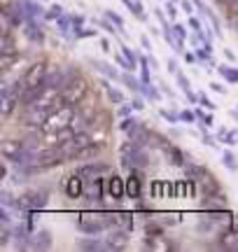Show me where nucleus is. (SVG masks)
I'll return each instance as SVG.
<instances>
[{"mask_svg":"<svg viewBox=\"0 0 238 252\" xmlns=\"http://www.w3.org/2000/svg\"><path fill=\"white\" fill-rule=\"evenodd\" d=\"M89 91H91L89 82L80 75V77H75V80L68 82L63 89H61V94H63L65 103H70V105H80V103H84V100L89 98Z\"/></svg>","mask_w":238,"mask_h":252,"instance_id":"1","label":"nucleus"},{"mask_svg":"<svg viewBox=\"0 0 238 252\" xmlns=\"http://www.w3.org/2000/svg\"><path fill=\"white\" fill-rule=\"evenodd\" d=\"M63 161H68V157H65L61 145H47L45 150L37 152V166H40V171H52L56 166H61Z\"/></svg>","mask_w":238,"mask_h":252,"instance_id":"2","label":"nucleus"},{"mask_svg":"<svg viewBox=\"0 0 238 252\" xmlns=\"http://www.w3.org/2000/svg\"><path fill=\"white\" fill-rule=\"evenodd\" d=\"M75 112H77V105H63L61 110H54L49 117H47V122L42 124V133H49V131H56V128H63V126H70V122H73Z\"/></svg>","mask_w":238,"mask_h":252,"instance_id":"3","label":"nucleus"},{"mask_svg":"<svg viewBox=\"0 0 238 252\" xmlns=\"http://www.w3.org/2000/svg\"><path fill=\"white\" fill-rule=\"evenodd\" d=\"M47 203V191H33V189H26L24 194L17 196V206L19 210L24 213H33V210H40V208Z\"/></svg>","mask_w":238,"mask_h":252,"instance_id":"4","label":"nucleus"},{"mask_svg":"<svg viewBox=\"0 0 238 252\" xmlns=\"http://www.w3.org/2000/svg\"><path fill=\"white\" fill-rule=\"evenodd\" d=\"M47 72H49V65L45 61H37V63H30L24 72V80H26L28 87H40L47 82Z\"/></svg>","mask_w":238,"mask_h":252,"instance_id":"5","label":"nucleus"},{"mask_svg":"<svg viewBox=\"0 0 238 252\" xmlns=\"http://www.w3.org/2000/svg\"><path fill=\"white\" fill-rule=\"evenodd\" d=\"M77 229L87 236H96V234H101L103 229H108V226H105V222L101 220V215L82 213V215H80V222H77Z\"/></svg>","mask_w":238,"mask_h":252,"instance_id":"6","label":"nucleus"},{"mask_svg":"<svg viewBox=\"0 0 238 252\" xmlns=\"http://www.w3.org/2000/svg\"><path fill=\"white\" fill-rule=\"evenodd\" d=\"M61 189H63V194L68 198H80V196H84L87 185H84V178L80 175V173H73V175H68V178L63 180Z\"/></svg>","mask_w":238,"mask_h":252,"instance_id":"7","label":"nucleus"},{"mask_svg":"<svg viewBox=\"0 0 238 252\" xmlns=\"http://www.w3.org/2000/svg\"><path fill=\"white\" fill-rule=\"evenodd\" d=\"M196 182H199V187H201L203 196H208V194H220L222 187H220V180L212 175L206 166H201V173H199V178H196Z\"/></svg>","mask_w":238,"mask_h":252,"instance_id":"8","label":"nucleus"},{"mask_svg":"<svg viewBox=\"0 0 238 252\" xmlns=\"http://www.w3.org/2000/svg\"><path fill=\"white\" fill-rule=\"evenodd\" d=\"M24 150H26V143L21 140V138H5L2 140V145H0V152H2V157L7 159V161H17L19 157L24 154Z\"/></svg>","mask_w":238,"mask_h":252,"instance_id":"9","label":"nucleus"},{"mask_svg":"<svg viewBox=\"0 0 238 252\" xmlns=\"http://www.w3.org/2000/svg\"><path fill=\"white\" fill-rule=\"evenodd\" d=\"M227 203H229L227 194H222L220 191V194H208V196H203L201 208L206 210V213H215V210H224Z\"/></svg>","mask_w":238,"mask_h":252,"instance_id":"10","label":"nucleus"},{"mask_svg":"<svg viewBox=\"0 0 238 252\" xmlns=\"http://www.w3.org/2000/svg\"><path fill=\"white\" fill-rule=\"evenodd\" d=\"M73 135H75L73 126H63V128H56V131L45 133V140L47 145H65L68 140H73Z\"/></svg>","mask_w":238,"mask_h":252,"instance_id":"11","label":"nucleus"},{"mask_svg":"<svg viewBox=\"0 0 238 252\" xmlns=\"http://www.w3.org/2000/svg\"><path fill=\"white\" fill-rule=\"evenodd\" d=\"M110 168V163H105V161H91V163H87V166H80L77 168V173L82 175L84 180H93V178H98L101 173H105Z\"/></svg>","mask_w":238,"mask_h":252,"instance_id":"12","label":"nucleus"},{"mask_svg":"<svg viewBox=\"0 0 238 252\" xmlns=\"http://www.w3.org/2000/svg\"><path fill=\"white\" fill-rule=\"evenodd\" d=\"M220 248L224 250H236L238 252V226H229L224 234H220Z\"/></svg>","mask_w":238,"mask_h":252,"instance_id":"13","label":"nucleus"},{"mask_svg":"<svg viewBox=\"0 0 238 252\" xmlns=\"http://www.w3.org/2000/svg\"><path fill=\"white\" fill-rule=\"evenodd\" d=\"M108 194H110L115 201H121L124 194H126V180H121L119 175H112L108 180Z\"/></svg>","mask_w":238,"mask_h":252,"instance_id":"14","label":"nucleus"},{"mask_svg":"<svg viewBox=\"0 0 238 252\" xmlns=\"http://www.w3.org/2000/svg\"><path fill=\"white\" fill-rule=\"evenodd\" d=\"M128 243V231H112L108 236V243H105V250H124Z\"/></svg>","mask_w":238,"mask_h":252,"instance_id":"15","label":"nucleus"},{"mask_svg":"<svg viewBox=\"0 0 238 252\" xmlns=\"http://www.w3.org/2000/svg\"><path fill=\"white\" fill-rule=\"evenodd\" d=\"M164 152H166V157H168L171 166H175V168H184L187 159H184V152L180 150V147H175V145H168Z\"/></svg>","mask_w":238,"mask_h":252,"instance_id":"16","label":"nucleus"},{"mask_svg":"<svg viewBox=\"0 0 238 252\" xmlns=\"http://www.w3.org/2000/svg\"><path fill=\"white\" fill-rule=\"evenodd\" d=\"M140 194H143V185H140V180H138V173H136V168H133V171H131V175L126 178V196L140 198Z\"/></svg>","mask_w":238,"mask_h":252,"instance_id":"17","label":"nucleus"},{"mask_svg":"<svg viewBox=\"0 0 238 252\" xmlns=\"http://www.w3.org/2000/svg\"><path fill=\"white\" fill-rule=\"evenodd\" d=\"M30 241H33L30 248H37V250H49V248H52V234L45 231V229H42V231H37Z\"/></svg>","mask_w":238,"mask_h":252,"instance_id":"18","label":"nucleus"},{"mask_svg":"<svg viewBox=\"0 0 238 252\" xmlns=\"http://www.w3.org/2000/svg\"><path fill=\"white\" fill-rule=\"evenodd\" d=\"M91 65L96 68V70H101L105 77H112V80H121V72H117L112 65H108L105 61H91Z\"/></svg>","mask_w":238,"mask_h":252,"instance_id":"19","label":"nucleus"},{"mask_svg":"<svg viewBox=\"0 0 238 252\" xmlns=\"http://www.w3.org/2000/svg\"><path fill=\"white\" fill-rule=\"evenodd\" d=\"M80 250H87V252H91V250H105V243H101L98 238H84V241H80Z\"/></svg>","mask_w":238,"mask_h":252,"instance_id":"20","label":"nucleus"},{"mask_svg":"<svg viewBox=\"0 0 238 252\" xmlns=\"http://www.w3.org/2000/svg\"><path fill=\"white\" fill-rule=\"evenodd\" d=\"M217 72H220L227 82L238 84V68H231V65H220V68H217Z\"/></svg>","mask_w":238,"mask_h":252,"instance_id":"21","label":"nucleus"},{"mask_svg":"<svg viewBox=\"0 0 238 252\" xmlns=\"http://www.w3.org/2000/svg\"><path fill=\"white\" fill-rule=\"evenodd\" d=\"M161 222H147L145 224V234L147 236H154V238H159V241H161V238H164V229H161Z\"/></svg>","mask_w":238,"mask_h":252,"instance_id":"22","label":"nucleus"},{"mask_svg":"<svg viewBox=\"0 0 238 252\" xmlns=\"http://www.w3.org/2000/svg\"><path fill=\"white\" fill-rule=\"evenodd\" d=\"M119 224L126 226V231H133V213L131 210H119Z\"/></svg>","mask_w":238,"mask_h":252,"instance_id":"23","label":"nucleus"},{"mask_svg":"<svg viewBox=\"0 0 238 252\" xmlns=\"http://www.w3.org/2000/svg\"><path fill=\"white\" fill-rule=\"evenodd\" d=\"M121 82L126 84V87H131L133 91H143V82H138L133 75H128V72H121Z\"/></svg>","mask_w":238,"mask_h":252,"instance_id":"24","label":"nucleus"},{"mask_svg":"<svg viewBox=\"0 0 238 252\" xmlns=\"http://www.w3.org/2000/svg\"><path fill=\"white\" fill-rule=\"evenodd\" d=\"M140 94H143V96H147L149 100H154V103L161 98V94H159V91H156L154 87L149 84V82H143V91H140Z\"/></svg>","mask_w":238,"mask_h":252,"instance_id":"25","label":"nucleus"},{"mask_svg":"<svg viewBox=\"0 0 238 252\" xmlns=\"http://www.w3.org/2000/svg\"><path fill=\"white\" fill-rule=\"evenodd\" d=\"M26 33H28V40H33V42H42V40H45V33H42L40 28H35V24H33V21L28 24Z\"/></svg>","mask_w":238,"mask_h":252,"instance_id":"26","label":"nucleus"},{"mask_svg":"<svg viewBox=\"0 0 238 252\" xmlns=\"http://www.w3.org/2000/svg\"><path fill=\"white\" fill-rule=\"evenodd\" d=\"M105 87V91H108V98H110V103H124V94L119 89H115V87H110V84H103Z\"/></svg>","mask_w":238,"mask_h":252,"instance_id":"27","label":"nucleus"},{"mask_svg":"<svg viewBox=\"0 0 238 252\" xmlns=\"http://www.w3.org/2000/svg\"><path fill=\"white\" fill-rule=\"evenodd\" d=\"M180 220H182V215H180V213H166V215H161L159 217V222H161V224H178V222H180Z\"/></svg>","mask_w":238,"mask_h":252,"instance_id":"28","label":"nucleus"},{"mask_svg":"<svg viewBox=\"0 0 238 252\" xmlns=\"http://www.w3.org/2000/svg\"><path fill=\"white\" fill-rule=\"evenodd\" d=\"M199 173H201V166H196V163H184V175H187L189 180H196Z\"/></svg>","mask_w":238,"mask_h":252,"instance_id":"29","label":"nucleus"},{"mask_svg":"<svg viewBox=\"0 0 238 252\" xmlns=\"http://www.w3.org/2000/svg\"><path fill=\"white\" fill-rule=\"evenodd\" d=\"M222 163H224V166H227L229 171H236V168H238L236 157H234L231 152H224V154H222Z\"/></svg>","mask_w":238,"mask_h":252,"instance_id":"30","label":"nucleus"},{"mask_svg":"<svg viewBox=\"0 0 238 252\" xmlns=\"http://www.w3.org/2000/svg\"><path fill=\"white\" fill-rule=\"evenodd\" d=\"M173 35H175V40H178V45H180V52H182V42H184V37H187V31H184V26L175 24V26H173Z\"/></svg>","mask_w":238,"mask_h":252,"instance_id":"31","label":"nucleus"},{"mask_svg":"<svg viewBox=\"0 0 238 252\" xmlns=\"http://www.w3.org/2000/svg\"><path fill=\"white\" fill-rule=\"evenodd\" d=\"M63 17V7H52V9H47V14H45V19L47 21H59V19Z\"/></svg>","mask_w":238,"mask_h":252,"instance_id":"32","label":"nucleus"},{"mask_svg":"<svg viewBox=\"0 0 238 252\" xmlns=\"http://www.w3.org/2000/svg\"><path fill=\"white\" fill-rule=\"evenodd\" d=\"M105 17H108V19L112 21V24L117 26V31H124V21H121V17H119L117 12H112V9H108V12H105Z\"/></svg>","mask_w":238,"mask_h":252,"instance_id":"33","label":"nucleus"},{"mask_svg":"<svg viewBox=\"0 0 238 252\" xmlns=\"http://www.w3.org/2000/svg\"><path fill=\"white\" fill-rule=\"evenodd\" d=\"M121 54L126 56V61L131 63V68L136 70V52H133V49H128V47L124 45V47H121Z\"/></svg>","mask_w":238,"mask_h":252,"instance_id":"34","label":"nucleus"},{"mask_svg":"<svg viewBox=\"0 0 238 252\" xmlns=\"http://www.w3.org/2000/svg\"><path fill=\"white\" fill-rule=\"evenodd\" d=\"M199 103H201V105H206L208 110H215V103H212V100L208 98L206 94H199Z\"/></svg>","mask_w":238,"mask_h":252,"instance_id":"35","label":"nucleus"},{"mask_svg":"<svg viewBox=\"0 0 238 252\" xmlns=\"http://www.w3.org/2000/svg\"><path fill=\"white\" fill-rule=\"evenodd\" d=\"M70 24H73V31H75V28H80L84 24V17L82 14H70Z\"/></svg>","mask_w":238,"mask_h":252,"instance_id":"36","label":"nucleus"},{"mask_svg":"<svg viewBox=\"0 0 238 252\" xmlns=\"http://www.w3.org/2000/svg\"><path fill=\"white\" fill-rule=\"evenodd\" d=\"M159 112H161V117L168 119V122H178V119H180V115H175L171 110H159Z\"/></svg>","mask_w":238,"mask_h":252,"instance_id":"37","label":"nucleus"},{"mask_svg":"<svg viewBox=\"0 0 238 252\" xmlns=\"http://www.w3.org/2000/svg\"><path fill=\"white\" fill-rule=\"evenodd\" d=\"M149 59H143V68H140V70H143V82H149Z\"/></svg>","mask_w":238,"mask_h":252,"instance_id":"38","label":"nucleus"},{"mask_svg":"<svg viewBox=\"0 0 238 252\" xmlns=\"http://www.w3.org/2000/svg\"><path fill=\"white\" fill-rule=\"evenodd\" d=\"M75 35L77 37H96V31H82V28H75Z\"/></svg>","mask_w":238,"mask_h":252,"instance_id":"39","label":"nucleus"},{"mask_svg":"<svg viewBox=\"0 0 238 252\" xmlns=\"http://www.w3.org/2000/svg\"><path fill=\"white\" fill-rule=\"evenodd\" d=\"M180 119H182V122H194V119H196V112H189V110H182V112H180Z\"/></svg>","mask_w":238,"mask_h":252,"instance_id":"40","label":"nucleus"},{"mask_svg":"<svg viewBox=\"0 0 238 252\" xmlns=\"http://www.w3.org/2000/svg\"><path fill=\"white\" fill-rule=\"evenodd\" d=\"M178 82H180V87H182L184 91H189V82H187V77H184L182 72H178Z\"/></svg>","mask_w":238,"mask_h":252,"instance_id":"41","label":"nucleus"},{"mask_svg":"<svg viewBox=\"0 0 238 252\" xmlns=\"http://www.w3.org/2000/svg\"><path fill=\"white\" fill-rule=\"evenodd\" d=\"M131 108H133V105H126V103H124L121 110H119V115H121V117H128V115H131Z\"/></svg>","mask_w":238,"mask_h":252,"instance_id":"42","label":"nucleus"},{"mask_svg":"<svg viewBox=\"0 0 238 252\" xmlns=\"http://www.w3.org/2000/svg\"><path fill=\"white\" fill-rule=\"evenodd\" d=\"M210 89H212V91H217V94H224V87H222V84H217V82H212Z\"/></svg>","mask_w":238,"mask_h":252,"instance_id":"43","label":"nucleus"},{"mask_svg":"<svg viewBox=\"0 0 238 252\" xmlns=\"http://www.w3.org/2000/svg\"><path fill=\"white\" fill-rule=\"evenodd\" d=\"M131 105H133V110H143V100H140V98H133V100H131Z\"/></svg>","mask_w":238,"mask_h":252,"instance_id":"44","label":"nucleus"},{"mask_svg":"<svg viewBox=\"0 0 238 252\" xmlns=\"http://www.w3.org/2000/svg\"><path fill=\"white\" fill-rule=\"evenodd\" d=\"M182 54H184V61H187V63H192L194 59H196V56H194L192 52H182Z\"/></svg>","mask_w":238,"mask_h":252,"instance_id":"45","label":"nucleus"},{"mask_svg":"<svg viewBox=\"0 0 238 252\" xmlns=\"http://www.w3.org/2000/svg\"><path fill=\"white\" fill-rule=\"evenodd\" d=\"M189 24H192V28H194V31H201V24H199L196 19H189Z\"/></svg>","mask_w":238,"mask_h":252,"instance_id":"46","label":"nucleus"},{"mask_svg":"<svg viewBox=\"0 0 238 252\" xmlns=\"http://www.w3.org/2000/svg\"><path fill=\"white\" fill-rule=\"evenodd\" d=\"M101 47H103V52H110V42L108 40H101Z\"/></svg>","mask_w":238,"mask_h":252,"instance_id":"47","label":"nucleus"},{"mask_svg":"<svg viewBox=\"0 0 238 252\" xmlns=\"http://www.w3.org/2000/svg\"><path fill=\"white\" fill-rule=\"evenodd\" d=\"M182 9H184V12H187V14H189V12H192V5H189V2L184 0V2H182Z\"/></svg>","mask_w":238,"mask_h":252,"instance_id":"48","label":"nucleus"},{"mask_svg":"<svg viewBox=\"0 0 238 252\" xmlns=\"http://www.w3.org/2000/svg\"><path fill=\"white\" fill-rule=\"evenodd\" d=\"M224 54H227V59H229V61H234V59H236V54H234V52H231V49H227V52H224Z\"/></svg>","mask_w":238,"mask_h":252,"instance_id":"49","label":"nucleus"},{"mask_svg":"<svg viewBox=\"0 0 238 252\" xmlns=\"http://www.w3.org/2000/svg\"><path fill=\"white\" fill-rule=\"evenodd\" d=\"M143 47H145V49H152V45H149V40H147L145 35H143Z\"/></svg>","mask_w":238,"mask_h":252,"instance_id":"50","label":"nucleus"}]
</instances>
